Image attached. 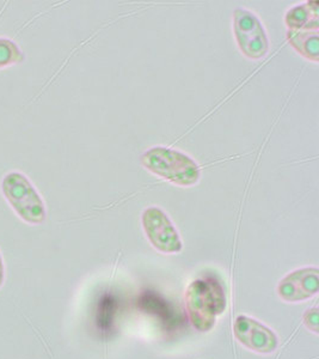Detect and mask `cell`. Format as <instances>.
I'll return each instance as SVG.
<instances>
[{"mask_svg": "<svg viewBox=\"0 0 319 359\" xmlns=\"http://www.w3.org/2000/svg\"><path fill=\"white\" fill-rule=\"evenodd\" d=\"M141 223L148 241L160 253L177 254L183 249L180 233L162 208L156 206L145 208Z\"/></svg>", "mask_w": 319, "mask_h": 359, "instance_id": "5", "label": "cell"}, {"mask_svg": "<svg viewBox=\"0 0 319 359\" xmlns=\"http://www.w3.org/2000/svg\"><path fill=\"white\" fill-rule=\"evenodd\" d=\"M24 62V53L16 42L0 37V69Z\"/></svg>", "mask_w": 319, "mask_h": 359, "instance_id": "10", "label": "cell"}, {"mask_svg": "<svg viewBox=\"0 0 319 359\" xmlns=\"http://www.w3.org/2000/svg\"><path fill=\"white\" fill-rule=\"evenodd\" d=\"M140 163L152 174L180 187H192L201 179V168L197 161L171 147L148 149L140 156Z\"/></svg>", "mask_w": 319, "mask_h": 359, "instance_id": "2", "label": "cell"}, {"mask_svg": "<svg viewBox=\"0 0 319 359\" xmlns=\"http://www.w3.org/2000/svg\"><path fill=\"white\" fill-rule=\"evenodd\" d=\"M288 30L319 29V11L317 1H306L290 8L285 16Z\"/></svg>", "mask_w": 319, "mask_h": 359, "instance_id": "9", "label": "cell"}, {"mask_svg": "<svg viewBox=\"0 0 319 359\" xmlns=\"http://www.w3.org/2000/svg\"><path fill=\"white\" fill-rule=\"evenodd\" d=\"M287 40L300 55L307 60L318 62L319 29H299L288 30Z\"/></svg>", "mask_w": 319, "mask_h": 359, "instance_id": "8", "label": "cell"}, {"mask_svg": "<svg viewBox=\"0 0 319 359\" xmlns=\"http://www.w3.org/2000/svg\"><path fill=\"white\" fill-rule=\"evenodd\" d=\"M1 193L17 216L25 223L38 225L47 219L45 201L24 174L8 172L1 180Z\"/></svg>", "mask_w": 319, "mask_h": 359, "instance_id": "3", "label": "cell"}, {"mask_svg": "<svg viewBox=\"0 0 319 359\" xmlns=\"http://www.w3.org/2000/svg\"><path fill=\"white\" fill-rule=\"evenodd\" d=\"M304 323L306 325L307 328H309L310 331L313 332L316 334L318 333L319 315L317 308L309 309V311L305 313V315H304Z\"/></svg>", "mask_w": 319, "mask_h": 359, "instance_id": "11", "label": "cell"}, {"mask_svg": "<svg viewBox=\"0 0 319 359\" xmlns=\"http://www.w3.org/2000/svg\"><path fill=\"white\" fill-rule=\"evenodd\" d=\"M224 286L214 277L200 278L190 283L185 291V308L192 326L202 333L212 331L217 316L226 311Z\"/></svg>", "mask_w": 319, "mask_h": 359, "instance_id": "1", "label": "cell"}, {"mask_svg": "<svg viewBox=\"0 0 319 359\" xmlns=\"http://www.w3.org/2000/svg\"><path fill=\"white\" fill-rule=\"evenodd\" d=\"M234 32L241 53L251 60H260L269 52V37L262 21L248 8L234 10Z\"/></svg>", "mask_w": 319, "mask_h": 359, "instance_id": "4", "label": "cell"}, {"mask_svg": "<svg viewBox=\"0 0 319 359\" xmlns=\"http://www.w3.org/2000/svg\"><path fill=\"white\" fill-rule=\"evenodd\" d=\"M5 279H6V269H5L4 259L3 254L0 252V289L4 286Z\"/></svg>", "mask_w": 319, "mask_h": 359, "instance_id": "12", "label": "cell"}, {"mask_svg": "<svg viewBox=\"0 0 319 359\" xmlns=\"http://www.w3.org/2000/svg\"><path fill=\"white\" fill-rule=\"evenodd\" d=\"M319 291V269L304 267L287 274L278 283V294L285 302H303L313 297Z\"/></svg>", "mask_w": 319, "mask_h": 359, "instance_id": "7", "label": "cell"}, {"mask_svg": "<svg viewBox=\"0 0 319 359\" xmlns=\"http://www.w3.org/2000/svg\"><path fill=\"white\" fill-rule=\"evenodd\" d=\"M234 333L243 346L257 353L268 355L274 352L278 346V335L275 334L274 331L256 318L246 315L236 318Z\"/></svg>", "mask_w": 319, "mask_h": 359, "instance_id": "6", "label": "cell"}]
</instances>
